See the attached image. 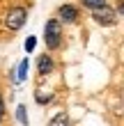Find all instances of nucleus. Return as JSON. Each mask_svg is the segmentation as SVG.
I'll use <instances>...</instances> for the list:
<instances>
[{
  "label": "nucleus",
  "instance_id": "obj_2",
  "mask_svg": "<svg viewBox=\"0 0 124 126\" xmlns=\"http://www.w3.org/2000/svg\"><path fill=\"white\" fill-rule=\"evenodd\" d=\"M25 18H28V12L23 9V7H14V9L7 12L5 23H7V28H9V30H18V28H23Z\"/></svg>",
  "mask_w": 124,
  "mask_h": 126
},
{
  "label": "nucleus",
  "instance_id": "obj_7",
  "mask_svg": "<svg viewBox=\"0 0 124 126\" xmlns=\"http://www.w3.org/2000/svg\"><path fill=\"white\" fill-rule=\"evenodd\" d=\"M25 76H28V60H23L18 64V73H16V80L21 83V80H25Z\"/></svg>",
  "mask_w": 124,
  "mask_h": 126
},
{
  "label": "nucleus",
  "instance_id": "obj_4",
  "mask_svg": "<svg viewBox=\"0 0 124 126\" xmlns=\"http://www.w3.org/2000/svg\"><path fill=\"white\" fill-rule=\"evenodd\" d=\"M57 16H60L62 23H76L78 21V9L74 5H62L60 9H57Z\"/></svg>",
  "mask_w": 124,
  "mask_h": 126
},
{
  "label": "nucleus",
  "instance_id": "obj_10",
  "mask_svg": "<svg viewBox=\"0 0 124 126\" xmlns=\"http://www.w3.org/2000/svg\"><path fill=\"white\" fill-rule=\"evenodd\" d=\"M35 46H37V39H35V37H28V39H25V50H28V53H32Z\"/></svg>",
  "mask_w": 124,
  "mask_h": 126
},
{
  "label": "nucleus",
  "instance_id": "obj_6",
  "mask_svg": "<svg viewBox=\"0 0 124 126\" xmlns=\"http://www.w3.org/2000/svg\"><path fill=\"white\" fill-rule=\"evenodd\" d=\"M48 126H69V117L64 115V112H60V115H55L53 119H51Z\"/></svg>",
  "mask_w": 124,
  "mask_h": 126
},
{
  "label": "nucleus",
  "instance_id": "obj_1",
  "mask_svg": "<svg viewBox=\"0 0 124 126\" xmlns=\"http://www.w3.org/2000/svg\"><path fill=\"white\" fill-rule=\"evenodd\" d=\"M44 41L51 50H55L62 44V28H60V18H51L46 28H44Z\"/></svg>",
  "mask_w": 124,
  "mask_h": 126
},
{
  "label": "nucleus",
  "instance_id": "obj_9",
  "mask_svg": "<svg viewBox=\"0 0 124 126\" xmlns=\"http://www.w3.org/2000/svg\"><path fill=\"white\" fill-rule=\"evenodd\" d=\"M16 119L21 122V124H28V115H25V106H18V110H16Z\"/></svg>",
  "mask_w": 124,
  "mask_h": 126
},
{
  "label": "nucleus",
  "instance_id": "obj_13",
  "mask_svg": "<svg viewBox=\"0 0 124 126\" xmlns=\"http://www.w3.org/2000/svg\"><path fill=\"white\" fill-rule=\"evenodd\" d=\"M117 9H120V14H124V0L120 2V7H117Z\"/></svg>",
  "mask_w": 124,
  "mask_h": 126
},
{
  "label": "nucleus",
  "instance_id": "obj_5",
  "mask_svg": "<svg viewBox=\"0 0 124 126\" xmlns=\"http://www.w3.org/2000/svg\"><path fill=\"white\" fill-rule=\"evenodd\" d=\"M37 71L41 73V76H48V73L53 71V60H51L48 55H41L37 60Z\"/></svg>",
  "mask_w": 124,
  "mask_h": 126
},
{
  "label": "nucleus",
  "instance_id": "obj_12",
  "mask_svg": "<svg viewBox=\"0 0 124 126\" xmlns=\"http://www.w3.org/2000/svg\"><path fill=\"white\" fill-rule=\"evenodd\" d=\"M2 117H5V103H2V96H0V122H2Z\"/></svg>",
  "mask_w": 124,
  "mask_h": 126
},
{
  "label": "nucleus",
  "instance_id": "obj_8",
  "mask_svg": "<svg viewBox=\"0 0 124 126\" xmlns=\"http://www.w3.org/2000/svg\"><path fill=\"white\" fill-rule=\"evenodd\" d=\"M85 7H90V9H99V7H106V0H81Z\"/></svg>",
  "mask_w": 124,
  "mask_h": 126
},
{
  "label": "nucleus",
  "instance_id": "obj_3",
  "mask_svg": "<svg viewBox=\"0 0 124 126\" xmlns=\"http://www.w3.org/2000/svg\"><path fill=\"white\" fill-rule=\"evenodd\" d=\"M92 18L97 21V23H101V25H115L117 14L106 5V7H99V9H92Z\"/></svg>",
  "mask_w": 124,
  "mask_h": 126
},
{
  "label": "nucleus",
  "instance_id": "obj_11",
  "mask_svg": "<svg viewBox=\"0 0 124 126\" xmlns=\"http://www.w3.org/2000/svg\"><path fill=\"white\" fill-rule=\"evenodd\" d=\"M51 99H53V94H44L41 90L37 92V101H39V103H46V101H51Z\"/></svg>",
  "mask_w": 124,
  "mask_h": 126
}]
</instances>
